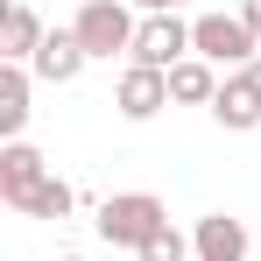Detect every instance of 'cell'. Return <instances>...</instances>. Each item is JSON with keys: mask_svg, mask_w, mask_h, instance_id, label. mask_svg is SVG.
<instances>
[{"mask_svg": "<svg viewBox=\"0 0 261 261\" xmlns=\"http://www.w3.org/2000/svg\"><path fill=\"white\" fill-rule=\"evenodd\" d=\"M191 254H198V247H191L176 226H163V233H155V240H148V247H141L134 261H191Z\"/></svg>", "mask_w": 261, "mask_h": 261, "instance_id": "5bb4252c", "label": "cell"}, {"mask_svg": "<svg viewBox=\"0 0 261 261\" xmlns=\"http://www.w3.org/2000/svg\"><path fill=\"white\" fill-rule=\"evenodd\" d=\"M43 14H36V7H29V0H7V14H0V57H7V64H29V57H36V49H43Z\"/></svg>", "mask_w": 261, "mask_h": 261, "instance_id": "9c48e42d", "label": "cell"}, {"mask_svg": "<svg viewBox=\"0 0 261 261\" xmlns=\"http://www.w3.org/2000/svg\"><path fill=\"white\" fill-rule=\"evenodd\" d=\"M212 120H219V127H233V134H254V127H261V92H254V78H247V71H233V78L219 85Z\"/></svg>", "mask_w": 261, "mask_h": 261, "instance_id": "ba28073f", "label": "cell"}, {"mask_svg": "<svg viewBox=\"0 0 261 261\" xmlns=\"http://www.w3.org/2000/svg\"><path fill=\"white\" fill-rule=\"evenodd\" d=\"M113 106H120V120H155V113L170 106V71L127 64V71H120V85H113Z\"/></svg>", "mask_w": 261, "mask_h": 261, "instance_id": "5b68a950", "label": "cell"}, {"mask_svg": "<svg viewBox=\"0 0 261 261\" xmlns=\"http://www.w3.org/2000/svg\"><path fill=\"white\" fill-rule=\"evenodd\" d=\"M43 176H49V163L29 148V141H7V148H0V198H7L14 212L29 205V191H36Z\"/></svg>", "mask_w": 261, "mask_h": 261, "instance_id": "52a82bcc", "label": "cell"}, {"mask_svg": "<svg viewBox=\"0 0 261 261\" xmlns=\"http://www.w3.org/2000/svg\"><path fill=\"white\" fill-rule=\"evenodd\" d=\"M240 21L254 29V43H261V0H247V7H240Z\"/></svg>", "mask_w": 261, "mask_h": 261, "instance_id": "2e32d148", "label": "cell"}, {"mask_svg": "<svg viewBox=\"0 0 261 261\" xmlns=\"http://www.w3.org/2000/svg\"><path fill=\"white\" fill-rule=\"evenodd\" d=\"M71 205H78V191H71L64 176H43V184L29 191V205H21V212H29V219H71Z\"/></svg>", "mask_w": 261, "mask_h": 261, "instance_id": "4fadbf2b", "label": "cell"}, {"mask_svg": "<svg viewBox=\"0 0 261 261\" xmlns=\"http://www.w3.org/2000/svg\"><path fill=\"white\" fill-rule=\"evenodd\" d=\"M170 99H176V106H212V99H219L212 64H205V57H184V64L170 71Z\"/></svg>", "mask_w": 261, "mask_h": 261, "instance_id": "7c38bea8", "label": "cell"}, {"mask_svg": "<svg viewBox=\"0 0 261 261\" xmlns=\"http://www.w3.org/2000/svg\"><path fill=\"white\" fill-rule=\"evenodd\" d=\"M247 78H254V92H261V57H254V64H247Z\"/></svg>", "mask_w": 261, "mask_h": 261, "instance_id": "e0dca14e", "label": "cell"}, {"mask_svg": "<svg viewBox=\"0 0 261 261\" xmlns=\"http://www.w3.org/2000/svg\"><path fill=\"white\" fill-rule=\"evenodd\" d=\"M21 127H29V64H7L0 71V134L21 141Z\"/></svg>", "mask_w": 261, "mask_h": 261, "instance_id": "8fae6325", "label": "cell"}, {"mask_svg": "<svg viewBox=\"0 0 261 261\" xmlns=\"http://www.w3.org/2000/svg\"><path fill=\"white\" fill-rule=\"evenodd\" d=\"M191 57L247 71V64L261 57V43H254V29H247L240 14H198V21H191Z\"/></svg>", "mask_w": 261, "mask_h": 261, "instance_id": "3957f363", "label": "cell"}, {"mask_svg": "<svg viewBox=\"0 0 261 261\" xmlns=\"http://www.w3.org/2000/svg\"><path fill=\"white\" fill-rule=\"evenodd\" d=\"M191 247H198V261H247V226L226 219V212H212V219H198Z\"/></svg>", "mask_w": 261, "mask_h": 261, "instance_id": "30bf717a", "label": "cell"}, {"mask_svg": "<svg viewBox=\"0 0 261 261\" xmlns=\"http://www.w3.org/2000/svg\"><path fill=\"white\" fill-rule=\"evenodd\" d=\"M85 64H92V57H85V43H78L71 29H49V36H43V49L29 57V71H36L43 85H71Z\"/></svg>", "mask_w": 261, "mask_h": 261, "instance_id": "8992f818", "label": "cell"}, {"mask_svg": "<svg viewBox=\"0 0 261 261\" xmlns=\"http://www.w3.org/2000/svg\"><path fill=\"white\" fill-rule=\"evenodd\" d=\"M127 7H141V14H176L184 0H127Z\"/></svg>", "mask_w": 261, "mask_h": 261, "instance_id": "9a60e30c", "label": "cell"}, {"mask_svg": "<svg viewBox=\"0 0 261 261\" xmlns=\"http://www.w3.org/2000/svg\"><path fill=\"white\" fill-rule=\"evenodd\" d=\"M163 226H170V212H163L155 191H120V198L99 205V240H106V247H134V254H141Z\"/></svg>", "mask_w": 261, "mask_h": 261, "instance_id": "6da1fadb", "label": "cell"}, {"mask_svg": "<svg viewBox=\"0 0 261 261\" xmlns=\"http://www.w3.org/2000/svg\"><path fill=\"white\" fill-rule=\"evenodd\" d=\"M184 57H191V21H176V14H141V29H134V57H127V64L176 71Z\"/></svg>", "mask_w": 261, "mask_h": 261, "instance_id": "277c9868", "label": "cell"}, {"mask_svg": "<svg viewBox=\"0 0 261 261\" xmlns=\"http://www.w3.org/2000/svg\"><path fill=\"white\" fill-rule=\"evenodd\" d=\"M64 261H85V254H64Z\"/></svg>", "mask_w": 261, "mask_h": 261, "instance_id": "ac0fdd59", "label": "cell"}, {"mask_svg": "<svg viewBox=\"0 0 261 261\" xmlns=\"http://www.w3.org/2000/svg\"><path fill=\"white\" fill-rule=\"evenodd\" d=\"M134 21L127 0H85L78 7V21H71V36L85 43V57H134Z\"/></svg>", "mask_w": 261, "mask_h": 261, "instance_id": "7a4b0ae2", "label": "cell"}]
</instances>
